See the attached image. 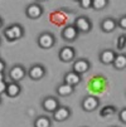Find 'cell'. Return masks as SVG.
<instances>
[{
    "label": "cell",
    "mask_w": 126,
    "mask_h": 127,
    "mask_svg": "<svg viewBox=\"0 0 126 127\" xmlns=\"http://www.w3.org/2000/svg\"><path fill=\"white\" fill-rule=\"evenodd\" d=\"M112 65L116 70H124L126 68V56L125 53H116V56L114 58Z\"/></svg>",
    "instance_id": "18"
},
{
    "label": "cell",
    "mask_w": 126,
    "mask_h": 127,
    "mask_svg": "<svg viewBox=\"0 0 126 127\" xmlns=\"http://www.w3.org/2000/svg\"><path fill=\"white\" fill-rule=\"evenodd\" d=\"M33 127H52V120L47 115L37 116L33 122Z\"/></svg>",
    "instance_id": "19"
},
{
    "label": "cell",
    "mask_w": 126,
    "mask_h": 127,
    "mask_svg": "<svg viewBox=\"0 0 126 127\" xmlns=\"http://www.w3.org/2000/svg\"><path fill=\"white\" fill-rule=\"evenodd\" d=\"M112 127H115V126H112Z\"/></svg>",
    "instance_id": "34"
},
{
    "label": "cell",
    "mask_w": 126,
    "mask_h": 127,
    "mask_svg": "<svg viewBox=\"0 0 126 127\" xmlns=\"http://www.w3.org/2000/svg\"><path fill=\"white\" fill-rule=\"evenodd\" d=\"M22 93V86L19 82H9L6 83V89H5V96L9 98H16Z\"/></svg>",
    "instance_id": "15"
},
{
    "label": "cell",
    "mask_w": 126,
    "mask_h": 127,
    "mask_svg": "<svg viewBox=\"0 0 126 127\" xmlns=\"http://www.w3.org/2000/svg\"><path fill=\"white\" fill-rule=\"evenodd\" d=\"M89 69H91V62H89L87 58H78V59H75L73 63H72V69L76 72L77 74H86L87 72H89Z\"/></svg>",
    "instance_id": "6"
},
{
    "label": "cell",
    "mask_w": 126,
    "mask_h": 127,
    "mask_svg": "<svg viewBox=\"0 0 126 127\" xmlns=\"http://www.w3.org/2000/svg\"><path fill=\"white\" fill-rule=\"evenodd\" d=\"M116 47L119 50H124L126 48V35L125 34H120L119 38H117V42H116Z\"/></svg>",
    "instance_id": "22"
},
{
    "label": "cell",
    "mask_w": 126,
    "mask_h": 127,
    "mask_svg": "<svg viewBox=\"0 0 126 127\" xmlns=\"http://www.w3.org/2000/svg\"><path fill=\"white\" fill-rule=\"evenodd\" d=\"M116 113V108L114 107V106H111V104H109V106H105L102 110L100 111V116L101 117H111V116H114Z\"/></svg>",
    "instance_id": "21"
},
{
    "label": "cell",
    "mask_w": 126,
    "mask_h": 127,
    "mask_svg": "<svg viewBox=\"0 0 126 127\" xmlns=\"http://www.w3.org/2000/svg\"><path fill=\"white\" fill-rule=\"evenodd\" d=\"M72 116V110L68 106H59L57 110L52 113V120L56 122H64Z\"/></svg>",
    "instance_id": "12"
},
{
    "label": "cell",
    "mask_w": 126,
    "mask_h": 127,
    "mask_svg": "<svg viewBox=\"0 0 126 127\" xmlns=\"http://www.w3.org/2000/svg\"><path fill=\"white\" fill-rule=\"evenodd\" d=\"M63 82L66 83V84H69V86H72V87H77V86H80L81 84V82H82V76L81 74H77L76 72H73V70H69V72H67V73H64V76H63Z\"/></svg>",
    "instance_id": "13"
},
{
    "label": "cell",
    "mask_w": 126,
    "mask_h": 127,
    "mask_svg": "<svg viewBox=\"0 0 126 127\" xmlns=\"http://www.w3.org/2000/svg\"><path fill=\"white\" fill-rule=\"evenodd\" d=\"M117 117L120 120L121 123H126V108H121V110L117 112Z\"/></svg>",
    "instance_id": "25"
},
{
    "label": "cell",
    "mask_w": 126,
    "mask_h": 127,
    "mask_svg": "<svg viewBox=\"0 0 126 127\" xmlns=\"http://www.w3.org/2000/svg\"><path fill=\"white\" fill-rule=\"evenodd\" d=\"M0 45H1V39H0Z\"/></svg>",
    "instance_id": "33"
},
{
    "label": "cell",
    "mask_w": 126,
    "mask_h": 127,
    "mask_svg": "<svg viewBox=\"0 0 126 127\" xmlns=\"http://www.w3.org/2000/svg\"><path fill=\"white\" fill-rule=\"evenodd\" d=\"M57 39L54 37V34H53L52 32H42L38 37H37V44L39 48L42 49H52L53 47H54Z\"/></svg>",
    "instance_id": "2"
},
{
    "label": "cell",
    "mask_w": 126,
    "mask_h": 127,
    "mask_svg": "<svg viewBox=\"0 0 126 127\" xmlns=\"http://www.w3.org/2000/svg\"><path fill=\"white\" fill-rule=\"evenodd\" d=\"M6 81H1L0 82V96L5 93V89H6Z\"/></svg>",
    "instance_id": "26"
},
{
    "label": "cell",
    "mask_w": 126,
    "mask_h": 127,
    "mask_svg": "<svg viewBox=\"0 0 126 127\" xmlns=\"http://www.w3.org/2000/svg\"><path fill=\"white\" fill-rule=\"evenodd\" d=\"M58 58L63 63H71L76 59V49L72 45H64L58 52Z\"/></svg>",
    "instance_id": "9"
},
{
    "label": "cell",
    "mask_w": 126,
    "mask_h": 127,
    "mask_svg": "<svg viewBox=\"0 0 126 127\" xmlns=\"http://www.w3.org/2000/svg\"><path fill=\"white\" fill-rule=\"evenodd\" d=\"M75 87H72L69 84H66L64 82L59 83L57 87H56V93L59 96V97H69L75 93Z\"/></svg>",
    "instance_id": "17"
},
{
    "label": "cell",
    "mask_w": 126,
    "mask_h": 127,
    "mask_svg": "<svg viewBox=\"0 0 126 127\" xmlns=\"http://www.w3.org/2000/svg\"><path fill=\"white\" fill-rule=\"evenodd\" d=\"M45 1H48V0H35V3H39V4H42V3H45Z\"/></svg>",
    "instance_id": "30"
},
{
    "label": "cell",
    "mask_w": 126,
    "mask_h": 127,
    "mask_svg": "<svg viewBox=\"0 0 126 127\" xmlns=\"http://www.w3.org/2000/svg\"><path fill=\"white\" fill-rule=\"evenodd\" d=\"M73 1H77V3H78V1H80V0H73Z\"/></svg>",
    "instance_id": "32"
},
{
    "label": "cell",
    "mask_w": 126,
    "mask_h": 127,
    "mask_svg": "<svg viewBox=\"0 0 126 127\" xmlns=\"http://www.w3.org/2000/svg\"><path fill=\"white\" fill-rule=\"evenodd\" d=\"M47 74V69L43 64L41 63H35L33 64L28 70H27V77L32 81H41L45 77Z\"/></svg>",
    "instance_id": "4"
},
{
    "label": "cell",
    "mask_w": 126,
    "mask_h": 127,
    "mask_svg": "<svg viewBox=\"0 0 126 127\" xmlns=\"http://www.w3.org/2000/svg\"><path fill=\"white\" fill-rule=\"evenodd\" d=\"M78 5H80L81 9L88 10V9H91V6H92V0H80Z\"/></svg>",
    "instance_id": "24"
},
{
    "label": "cell",
    "mask_w": 126,
    "mask_h": 127,
    "mask_svg": "<svg viewBox=\"0 0 126 127\" xmlns=\"http://www.w3.org/2000/svg\"><path fill=\"white\" fill-rule=\"evenodd\" d=\"M1 81H5V72L0 73V82H1Z\"/></svg>",
    "instance_id": "28"
},
{
    "label": "cell",
    "mask_w": 126,
    "mask_h": 127,
    "mask_svg": "<svg viewBox=\"0 0 126 127\" xmlns=\"http://www.w3.org/2000/svg\"><path fill=\"white\" fill-rule=\"evenodd\" d=\"M43 13H44V9H43L42 4H39V3L29 4L25 8V15H27V18H29L32 20H37L39 18H42Z\"/></svg>",
    "instance_id": "10"
},
{
    "label": "cell",
    "mask_w": 126,
    "mask_h": 127,
    "mask_svg": "<svg viewBox=\"0 0 126 127\" xmlns=\"http://www.w3.org/2000/svg\"><path fill=\"white\" fill-rule=\"evenodd\" d=\"M5 69H6V63H5V61H3L0 58V73L5 72Z\"/></svg>",
    "instance_id": "27"
},
{
    "label": "cell",
    "mask_w": 126,
    "mask_h": 127,
    "mask_svg": "<svg viewBox=\"0 0 126 127\" xmlns=\"http://www.w3.org/2000/svg\"><path fill=\"white\" fill-rule=\"evenodd\" d=\"M62 39L68 42V43H73L77 40V38L80 37V33L76 29V27L73 24H67L64 25V28L62 29Z\"/></svg>",
    "instance_id": "11"
},
{
    "label": "cell",
    "mask_w": 126,
    "mask_h": 127,
    "mask_svg": "<svg viewBox=\"0 0 126 127\" xmlns=\"http://www.w3.org/2000/svg\"><path fill=\"white\" fill-rule=\"evenodd\" d=\"M1 102H3V99H1V96H0V104H1Z\"/></svg>",
    "instance_id": "31"
},
{
    "label": "cell",
    "mask_w": 126,
    "mask_h": 127,
    "mask_svg": "<svg viewBox=\"0 0 126 127\" xmlns=\"http://www.w3.org/2000/svg\"><path fill=\"white\" fill-rule=\"evenodd\" d=\"M3 34L8 42H16L24 37V28L19 23H14L4 28Z\"/></svg>",
    "instance_id": "1"
},
{
    "label": "cell",
    "mask_w": 126,
    "mask_h": 127,
    "mask_svg": "<svg viewBox=\"0 0 126 127\" xmlns=\"http://www.w3.org/2000/svg\"><path fill=\"white\" fill-rule=\"evenodd\" d=\"M3 25H4V20H3V18L0 16V29L3 28Z\"/></svg>",
    "instance_id": "29"
},
{
    "label": "cell",
    "mask_w": 126,
    "mask_h": 127,
    "mask_svg": "<svg viewBox=\"0 0 126 127\" xmlns=\"http://www.w3.org/2000/svg\"><path fill=\"white\" fill-rule=\"evenodd\" d=\"M109 3H110V0H92L91 9H93L96 11H101L109 6Z\"/></svg>",
    "instance_id": "20"
},
{
    "label": "cell",
    "mask_w": 126,
    "mask_h": 127,
    "mask_svg": "<svg viewBox=\"0 0 126 127\" xmlns=\"http://www.w3.org/2000/svg\"><path fill=\"white\" fill-rule=\"evenodd\" d=\"M42 108H43V111L47 112V113H53L57 108L61 106L59 103V99L54 96H45L43 99H42Z\"/></svg>",
    "instance_id": "8"
},
{
    "label": "cell",
    "mask_w": 126,
    "mask_h": 127,
    "mask_svg": "<svg viewBox=\"0 0 126 127\" xmlns=\"http://www.w3.org/2000/svg\"><path fill=\"white\" fill-rule=\"evenodd\" d=\"M116 56V52L114 49H110V48H106V49H102L98 54V59L102 64L105 65H109V64H112L114 62V58Z\"/></svg>",
    "instance_id": "16"
},
{
    "label": "cell",
    "mask_w": 126,
    "mask_h": 127,
    "mask_svg": "<svg viewBox=\"0 0 126 127\" xmlns=\"http://www.w3.org/2000/svg\"><path fill=\"white\" fill-rule=\"evenodd\" d=\"M73 25L76 27V29L78 30L80 34H88L93 28L91 19L86 15H78L73 22Z\"/></svg>",
    "instance_id": "3"
},
{
    "label": "cell",
    "mask_w": 126,
    "mask_h": 127,
    "mask_svg": "<svg viewBox=\"0 0 126 127\" xmlns=\"http://www.w3.org/2000/svg\"><path fill=\"white\" fill-rule=\"evenodd\" d=\"M116 25L121 30H126V15H121L119 18V19L116 20Z\"/></svg>",
    "instance_id": "23"
},
{
    "label": "cell",
    "mask_w": 126,
    "mask_h": 127,
    "mask_svg": "<svg viewBox=\"0 0 126 127\" xmlns=\"http://www.w3.org/2000/svg\"><path fill=\"white\" fill-rule=\"evenodd\" d=\"M100 106V99L93 95H87L81 101V108L84 112H93Z\"/></svg>",
    "instance_id": "5"
},
{
    "label": "cell",
    "mask_w": 126,
    "mask_h": 127,
    "mask_svg": "<svg viewBox=\"0 0 126 127\" xmlns=\"http://www.w3.org/2000/svg\"><path fill=\"white\" fill-rule=\"evenodd\" d=\"M8 76L11 79V82H20L27 77V69L22 64H14L9 69Z\"/></svg>",
    "instance_id": "7"
},
{
    "label": "cell",
    "mask_w": 126,
    "mask_h": 127,
    "mask_svg": "<svg viewBox=\"0 0 126 127\" xmlns=\"http://www.w3.org/2000/svg\"><path fill=\"white\" fill-rule=\"evenodd\" d=\"M116 19H114L112 16H106L100 22V29L103 33H112L116 30Z\"/></svg>",
    "instance_id": "14"
}]
</instances>
